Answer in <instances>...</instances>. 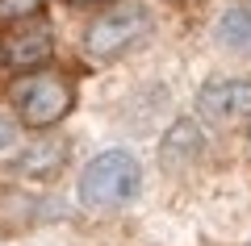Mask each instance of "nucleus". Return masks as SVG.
<instances>
[{"instance_id":"1","label":"nucleus","mask_w":251,"mask_h":246,"mask_svg":"<svg viewBox=\"0 0 251 246\" xmlns=\"http://www.w3.org/2000/svg\"><path fill=\"white\" fill-rule=\"evenodd\" d=\"M143 188V167L130 150H100L88 167L80 171V184H75V196H80L84 209L92 213H113L122 204H130Z\"/></svg>"},{"instance_id":"2","label":"nucleus","mask_w":251,"mask_h":246,"mask_svg":"<svg viewBox=\"0 0 251 246\" xmlns=\"http://www.w3.org/2000/svg\"><path fill=\"white\" fill-rule=\"evenodd\" d=\"M9 96H13V109H17V121L29 125V130H50V125H59L75 105L72 79L54 75V71H25L13 84Z\"/></svg>"},{"instance_id":"3","label":"nucleus","mask_w":251,"mask_h":246,"mask_svg":"<svg viewBox=\"0 0 251 246\" xmlns=\"http://www.w3.org/2000/svg\"><path fill=\"white\" fill-rule=\"evenodd\" d=\"M147 34H151V13L143 4H117L84 29V50L97 63H113L126 50H134Z\"/></svg>"},{"instance_id":"4","label":"nucleus","mask_w":251,"mask_h":246,"mask_svg":"<svg viewBox=\"0 0 251 246\" xmlns=\"http://www.w3.org/2000/svg\"><path fill=\"white\" fill-rule=\"evenodd\" d=\"M50 54H54V34L46 21H34V17L13 21V29L0 42V59L13 71H38L50 63Z\"/></svg>"},{"instance_id":"5","label":"nucleus","mask_w":251,"mask_h":246,"mask_svg":"<svg viewBox=\"0 0 251 246\" xmlns=\"http://www.w3.org/2000/svg\"><path fill=\"white\" fill-rule=\"evenodd\" d=\"M197 113L214 125H239L251 117V79H209L197 92Z\"/></svg>"},{"instance_id":"6","label":"nucleus","mask_w":251,"mask_h":246,"mask_svg":"<svg viewBox=\"0 0 251 246\" xmlns=\"http://www.w3.org/2000/svg\"><path fill=\"white\" fill-rule=\"evenodd\" d=\"M214 38H218V46L230 50V54H251V0H239V4H230V9L218 17Z\"/></svg>"},{"instance_id":"7","label":"nucleus","mask_w":251,"mask_h":246,"mask_svg":"<svg viewBox=\"0 0 251 246\" xmlns=\"http://www.w3.org/2000/svg\"><path fill=\"white\" fill-rule=\"evenodd\" d=\"M201 146H205V138H201L197 125H193V121H176L168 130V138H163L159 158H163V167H168V171H180V167H188V163L201 155Z\"/></svg>"},{"instance_id":"8","label":"nucleus","mask_w":251,"mask_h":246,"mask_svg":"<svg viewBox=\"0 0 251 246\" xmlns=\"http://www.w3.org/2000/svg\"><path fill=\"white\" fill-rule=\"evenodd\" d=\"M63 163H67V142L63 138H42V142H34V146H25L21 158H17L21 176H34V179L54 176Z\"/></svg>"},{"instance_id":"9","label":"nucleus","mask_w":251,"mask_h":246,"mask_svg":"<svg viewBox=\"0 0 251 246\" xmlns=\"http://www.w3.org/2000/svg\"><path fill=\"white\" fill-rule=\"evenodd\" d=\"M46 9V0H0V21H25V17H38Z\"/></svg>"},{"instance_id":"10","label":"nucleus","mask_w":251,"mask_h":246,"mask_svg":"<svg viewBox=\"0 0 251 246\" xmlns=\"http://www.w3.org/2000/svg\"><path fill=\"white\" fill-rule=\"evenodd\" d=\"M17 146V125L9 117H0V150H13Z\"/></svg>"},{"instance_id":"11","label":"nucleus","mask_w":251,"mask_h":246,"mask_svg":"<svg viewBox=\"0 0 251 246\" xmlns=\"http://www.w3.org/2000/svg\"><path fill=\"white\" fill-rule=\"evenodd\" d=\"M67 4H75V9H92V4H109V0H67Z\"/></svg>"},{"instance_id":"12","label":"nucleus","mask_w":251,"mask_h":246,"mask_svg":"<svg viewBox=\"0 0 251 246\" xmlns=\"http://www.w3.org/2000/svg\"><path fill=\"white\" fill-rule=\"evenodd\" d=\"M247 138H251V130H247Z\"/></svg>"}]
</instances>
